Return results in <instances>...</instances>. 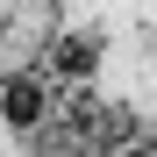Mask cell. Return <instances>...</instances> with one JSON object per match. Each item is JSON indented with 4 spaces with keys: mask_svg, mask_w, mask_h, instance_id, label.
I'll list each match as a JSON object with an SVG mask.
<instances>
[{
    "mask_svg": "<svg viewBox=\"0 0 157 157\" xmlns=\"http://www.w3.org/2000/svg\"><path fill=\"white\" fill-rule=\"evenodd\" d=\"M7 100H14V107H7L14 121H36V114H43V93L29 86V78H14V93H7Z\"/></svg>",
    "mask_w": 157,
    "mask_h": 157,
    "instance_id": "6da1fadb",
    "label": "cell"
}]
</instances>
